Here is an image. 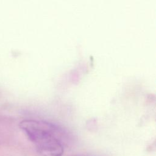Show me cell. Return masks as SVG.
<instances>
[{
  "label": "cell",
  "mask_w": 156,
  "mask_h": 156,
  "mask_svg": "<svg viewBox=\"0 0 156 156\" xmlns=\"http://www.w3.org/2000/svg\"><path fill=\"white\" fill-rule=\"evenodd\" d=\"M19 126L41 156H62L64 152L61 138L63 133L57 126L35 119L23 120Z\"/></svg>",
  "instance_id": "1"
}]
</instances>
